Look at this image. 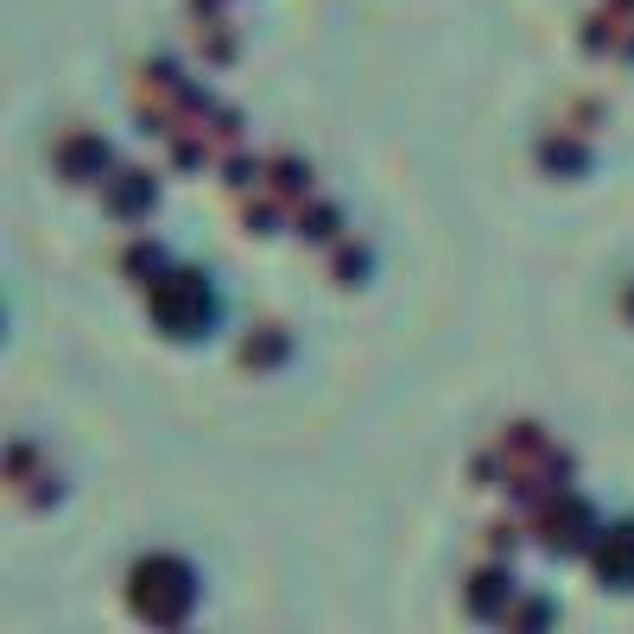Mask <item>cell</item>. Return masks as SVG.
<instances>
[{"label":"cell","instance_id":"obj_5","mask_svg":"<svg viewBox=\"0 0 634 634\" xmlns=\"http://www.w3.org/2000/svg\"><path fill=\"white\" fill-rule=\"evenodd\" d=\"M64 172H108V147L101 140H64Z\"/></svg>","mask_w":634,"mask_h":634},{"label":"cell","instance_id":"obj_4","mask_svg":"<svg viewBox=\"0 0 634 634\" xmlns=\"http://www.w3.org/2000/svg\"><path fill=\"white\" fill-rule=\"evenodd\" d=\"M108 209H115V216H127V223H133V216H147V209H152V184H147L140 172L115 178V191H108Z\"/></svg>","mask_w":634,"mask_h":634},{"label":"cell","instance_id":"obj_3","mask_svg":"<svg viewBox=\"0 0 634 634\" xmlns=\"http://www.w3.org/2000/svg\"><path fill=\"white\" fill-rule=\"evenodd\" d=\"M597 571H603L615 590H628L634 583V527H615L597 539Z\"/></svg>","mask_w":634,"mask_h":634},{"label":"cell","instance_id":"obj_1","mask_svg":"<svg viewBox=\"0 0 634 634\" xmlns=\"http://www.w3.org/2000/svg\"><path fill=\"white\" fill-rule=\"evenodd\" d=\"M133 609L147 615V622H178L184 609H191V571L178 565V558H147L140 571H133Z\"/></svg>","mask_w":634,"mask_h":634},{"label":"cell","instance_id":"obj_2","mask_svg":"<svg viewBox=\"0 0 634 634\" xmlns=\"http://www.w3.org/2000/svg\"><path fill=\"white\" fill-rule=\"evenodd\" d=\"M152 318L172 330V336H197L209 318H216V299L197 273H165L152 286Z\"/></svg>","mask_w":634,"mask_h":634},{"label":"cell","instance_id":"obj_6","mask_svg":"<svg viewBox=\"0 0 634 634\" xmlns=\"http://www.w3.org/2000/svg\"><path fill=\"white\" fill-rule=\"evenodd\" d=\"M628 311H634V292H628Z\"/></svg>","mask_w":634,"mask_h":634}]
</instances>
